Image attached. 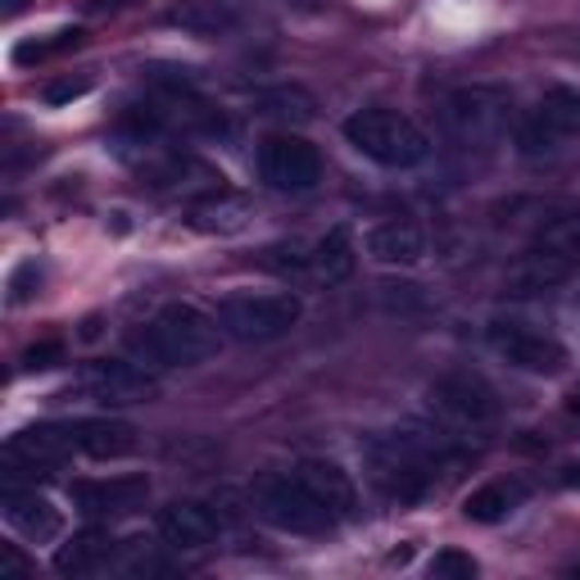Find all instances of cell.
<instances>
[{"label": "cell", "instance_id": "2", "mask_svg": "<svg viewBox=\"0 0 580 580\" xmlns=\"http://www.w3.org/2000/svg\"><path fill=\"white\" fill-rule=\"evenodd\" d=\"M223 327L196 304H164L145 322V331L132 335V354L145 368H196L223 350Z\"/></svg>", "mask_w": 580, "mask_h": 580}, {"label": "cell", "instance_id": "33", "mask_svg": "<svg viewBox=\"0 0 580 580\" xmlns=\"http://www.w3.org/2000/svg\"><path fill=\"white\" fill-rule=\"evenodd\" d=\"M563 485H567V490H576V485H580V463H567L563 467V476H558Z\"/></svg>", "mask_w": 580, "mask_h": 580}, {"label": "cell", "instance_id": "19", "mask_svg": "<svg viewBox=\"0 0 580 580\" xmlns=\"http://www.w3.org/2000/svg\"><path fill=\"white\" fill-rule=\"evenodd\" d=\"M526 499V485H517V481H490V485H481V490L467 495L463 512H467V522H481V526H490V522H504V517Z\"/></svg>", "mask_w": 580, "mask_h": 580}, {"label": "cell", "instance_id": "23", "mask_svg": "<svg viewBox=\"0 0 580 580\" xmlns=\"http://www.w3.org/2000/svg\"><path fill=\"white\" fill-rule=\"evenodd\" d=\"M263 114H272V118H286V123H309V118L318 114V105H313V96L304 86H272V91H263Z\"/></svg>", "mask_w": 580, "mask_h": 580}, {"label": "cell", "instance_id": "22", "mask_svg": "<svg viewBox=\"0 0 580 580\" xmlns=\"http://www.w3.org/2000/svg\"><path fill=\"white\" fill-rule=\"evenodd\" d=\"M191 227L200 232H218V236H236L250 227V200L240 196H213L204 204L191 209Z\"/></svg>", "mask_w": 580, "mask_h": 580}, {"label": "cell", "instance_id": "28", "mask_svg": "<svg viewBox=\"0 0 580 580\" xmlns=\"http://www.w3.org/2000/svg\"><path fill=\"white\" fill-rule=\"evenodd\" d=\"M59 363H64V345H59V341H42V345H33L23 354L27 372H50V368H59Z\"/></svg>", "mask_w": 580, "mask_h": 580}, {"label": "cell", "instance_id": "16", "mask_svg": "<svg viewBox=\"0 0 580 580\" xmlns=\"http://www.w3.org/2000/svg\"><path fill=\"white\" fill-rule=\"evenodd\" d=\"M354 232L350 227H331L327 236L313 240V255H309V286H341L354 277Z\"/></svg>", "mask_w": 580, "mask_h": 580}, {"label": "cell", "instance_id": "24", "mask_svg": "<svg viewBox=\"0 0 580 580\" xmlns=\"http://www.w3.org/2000/svg\"><path fill=\"white\" fill-rule=\"evenodd\" d=\"M309 255L313 246H304V240H277V246L263 250V268L286 282H309Z\"/></svg>", "mask_w": 580, "mask_h": 580}, {"label": "cell", "instance_id": "21", "mask_svg": "<svg viewBox=\"0 0 580 580\" xmlns=\"http://www.w3.org/2000/svg\"><path fill=\"white\" fill-rule=\"evenodd\" d=\"M535 118L558 141H576L580 137V91L576 86H548L544 96H540Z\"/></svg>", "mask_w": 580, "mask_h": 580}, {"label": "cell", "instance_id": "17", "mask_svg": "<svg viewBox=\"0 0 580 580\" xmlns=\"http://www.w3.org/2000/svg\"><path fill=\"white\" fill-rule=\"evenodd\" d=\"M295 472H299V481L309 485V490H313L335 517H354L358 490H354V481H350V472H345L341 463H327V458H304Z\"/></svg>", "mask_w": 580, "mask_h": 580}, {"label": "cell", "instance_id": "34", "mask_svg": "<svg viewBox=\"0 0 580 580\" xmlns=\"http://www.w3.org/2000/svg\"><path fill=\"white\" fill-rule=\"evenodd\" d=\"M123 5H137V0H91V10H123Z\"/></svg>", "mask_w": 580, "mask_h": 580}, {"label": "cell", "instance_id": "13", "mask_svg": "<svg viewBox=\"0 0 580 580\" xmlns=\"http://www.w3.org/2000/svg\"><path fill=\"white\" fill-rule=\"evenodd\" d=\"M363 246H368V259H377L386 268H413L426 255V236L409 218H381L368 227Z\"/></svg>", "mask_w": 580, "mask_h": 580}, {"label": "cell", "instance_id": "3", "mask_svg": "<svg viewBox=\"0 0 580 580\" xmlns=\"http://www.w3.org/2000/svg\"><path fill=\"white\" fill-rule=\"evenodd\" d=\"M345 141L358 150L363 159L381 168H417L431 155V141L400 109H358L345 118Z\"/></svg>", "mask_w": 580, "mask_h": 580}, {"label": "cell", "instance_id": "8", "mask_svg": "<svg viewBox=\"0 0 580 580\" xmlns=\"http://www.w3.org/2000/svg\"><path fill=\"white\" fill-rule=\"evenodd\" d=\"M259 177L268 181L272 191H286V196H304L322 181V155L318 150L295 137V132H277L259 145Z\"/></svg>", "mask_w": 580, "mask_h": 580}, {"label": "cell", "instance_id": "29", "mask_svg": "<svg viewBox=\"0 0 580 580\" xmlns=\"http://www.w3.org/2000/svg\"><path fill=\"white\" fill-rule=\"evenodd\" d=\"M86 91H91V82H86V78H69V82H50V86H46V105H69V100L86 96Z\"/></svg>", "mask_w": 580, "mask_h": 580}, {"label": "cell", "instance_id": "30", "mask_svg": "<svg viewBox=\"0 0 580 580\" xmlns=\"http://www.w3.org/2000/svg\"><path fill=\"white\" fill-rule=\"evenodd\" d=\"M27 282H42V268L37 263H23L14 277H10V304H23L27 295H33V291H27Z\"/></svg>", "mask_w": 580, "mask_h": 580}, {"label": "cell", "instance_id": "6", "mask_svg": "<svg viewBox=\"0 0 580 580\" xmlns=\"http://www.w3.org/2000/svg\"><path fill=\"white\" fill-rule=\"evenodd\" d=\"M299 318H304V304L291 291H268V295L240 291V295H227L218 304V327L232 335V341H246V345L277 341V335H286Z\"/></svg>", "mask_w": 580, "mask_h": 580}, {"label": "cell", "instance_id": "15", "mask_svg": "<svg viewBox=\"0 0 580 580\" xmlns=\"http://www.w3.org/2000/svg\"><path fill=\"white\" fill-rule=\"evenodd\" d=\"M69 436L73 449L86 458H128L137 449V426L132 422H118V417H82L69 422Z\"/></svg>", "mask_w": 580, "mask_h": 580}, {"label": "cell", "instance_id": "12", "mask_svg": "<svg viewBox=\"0 0 580 580\" xmlns=\"http://www.w3.org/2000/svg\"><path fill=\"white\" fill-rule=\"evenodd\" d=\"M150 499V481L145 476H109V481H78L73 485V504L91 517H123L145 508Z\"/></svg>", "mask_w": 580, "mask_h": 580}, {"label": "cell", "instance_id": "11", "mask_svg": "<svg viewBox=\"0 0 580 580\" xmlns=\"http://www.w3.org/2000/svg\"><path fill=\"white\" fill-rule=\"evenodd\" d=\"M155 526H159V540L168 548H181V554H200V548H209L218 540V517L196 499H177V504L159 508Z\"/></svg>", "mask_w": 580, "mask_h": 580}, {"label": "cell", "instance_id": "1", "mask_svg": "<svg viewBox=\"0 0 580 580\" xmlns=\"http://www.w3.org/2000/svg\"><path fill=\"white\" fill-rule=\"evenodd\" d=\"M449 458V445L436 440L431 431H381L363 440V463H368V481L390 499V504H417L436 490V472Z\"/></svg>", "mask_w": 580, "mask_h": 580}, {"label": "cell", "instance_id": "4", "mask_svg": "<svg viewBox=\"0 0 580 580\" xmlns=\"http://www.w3.org/2000/svg\"><path fill=\"white\" fill-rule=\"evenodd\" d=\"M508 109L512 96L504 86H458L440 105V123L458 150H490L508 128Z\"/></svg>", "mask_w": 580, "mask_h": 580}, {"label": "cell", "instance_id": "5", "mask_svg": "<svg viewBox=\"0 0 580 580\" xmlns=\"http://www.w3.org/2000/svg\"><path fill=\"white\" fill-rule=\"evenodd\" d=\"M255 508L268 526H277L286 535H327L341 517H335L309 485L299 481V472L286 476H263L255 485Z\"/></svg>", "mask_w": 580, "mask_h": 580}, {"label": "cell", "instance_id": "31", "mask_svg": "<svg viewBox=\"0 0 580 580\" xmlns=\"http://www.w3.org/2000/svg\"><path fill=\"white\" fill-rule=\"evenodd\" d=\"M27 571H33V567H27V563L14 554V544L0 548V576H27Z\"/></svg>", "mask_w": 580, "mask_h": 580}, {"label": "cell", "instance_id": "25", "mask_svg": "<svg viewBox=\"0 0 580 580\" xmlns=\"http://www.w3.org/2000/svg\"><path fill=\"white\" fill-rule=\"evenodd\" d=\"M82 42H86L82 27H69V33H59L55 42H23V46H14V64H33V59H46L59 50H78Z\"/></svg>", "mask_w": 580, "mask_h": 580}, {"label": "cell", "instance_id": "18", "mask_svg": "<svg viewBox=\"0 0 580 580\" xmlns=\"http://www.w3.org/2000/svg\"><path fill=\"white\" fill-rule=\"evenodd\" d=\"M114 554H118V544L105 531H82L55 554V571L59 576H100L114 563Z\"/></svg>", "mask_w": 580, "mask_h": 580}, {"label": "cell", "instance_id": "9", "mask_svg": "<svg viewBox=\"0 0 580 580\" xmlns=\"http://www.w3.org/2000/svg\"><path fill=\"white\" fill-rule=\"evenodd\" d=\"M78 390L105 409H123V404L155 400L159 381H155V372H145L132 358H96L78 372Z\"/></svg>", "mask_w": 580, "mask_h": 580}, {"label": "cell", "instance_id": "26", "mask_svg": "<svg viewBox=\"0 0 580 580\" xmlns=\"http://www.w3.org/2000/svg\"><path fill=\"white\" fill-rule=\"evenodd\" d=\"M426 571H431L436 580H472L476 576V558L463 554V548H440V554L426 563Z\"/></svg>", "mask_w": 580, "mask_h": 580}, {"label": "cell", "instance_id": "14", "mask_svg": "<svg viewBox=\"0 0 580 580\" xmlns=\"http://www.w3.org/2000/svg\"><path fill=\"white\" fill-rule=\"evenodd\" d=\"M5 522L23 535V540H55L59 531H64V512H59L46 495L37 490H19V485H5Z\"/></svg>", "mask_w": 580, "mask_h": 580}, {"label": "cell", "instance_id": "27", "mask_svg": "<svg viewBox=\"0 0 580 580\" xmlns=\"http://www.w3.org/2000/svg\"><path fill=\"white\" fill-rule=\"evenodd\" d=\"M563 141L554 137V132H548L544 123H540V118H526V123L522 128H517V150H522V155L526 159H540V155H554V150H558Z\"/></svg>", "mask_w": 580, "mask_h": 580}, {"label": "cell", "instance_id": "32", "mask_svg": "<svg viewBox=\"0 0 580 580\" xmlns=\"http://www.w3.org/2000/svg\"><path fill=\"white\" fill-rule=\"evenodd\" d=\"M27 5H33V0H0V14H5V19H14V14H23Z\"/></svg>", "mask_w": 580, "mask_h": 580}, {"label": "cell", "instance_id": "20", "mask_svg": "<svg viewBox=\"0 0 580 580\" xmlns=\"http://www.w3.org/2000/svg\"><path fill=\"white\" fill-rule=\"evenodd\" d=\"M173 27H181V33H227V27H236V10L223 5V0H181V5H173L164 14Z\"/></svg>", "mask_w": 580, "mask_h": 580}, {"label": "cell", "instance_id": "35", "mask_svg": "<svg viewBox=\"0 0 580 580\" xmlns=\"http://www.w3.org/2000/svg\"><path fill=\"white\" fill-rule=\"evenodd\" d=\"M567 409H571V413L580 417V390H576V394H571V400H567Z\"/></svg>", "mask_w": 580, "mask_h": 580}, {"label": "cell", "instance_id": "7", "mask_svg": "<svg viewBox=\"0 0 580 580\" xmlns=\"http://www.w3.org/2000/svg\"><path fill=\"white\" fill-rule=\"evenodd\" d=\"M426 404L458 436H485L499 426V394L476 372H445L426 390Z\"/></svg>", "mask_w": 580, "mask_h": 580}, {"label": "cell", "instance_id": "10", "mask_svg": "<svg viewBox=\"0 0 580 580\" xmlns=\"http://www.w3.org/2000/svg\"><path fill=\"white\" fill-rule=\"evenodd\" d=\"M485 341H490V350L504 363H512V368H522V372L558 377L567 368V345L554 341V335L535 331V327H526V322H490Z\"/></svg>", "mask_w": 580, "mask_h": 580}]
</instances>
